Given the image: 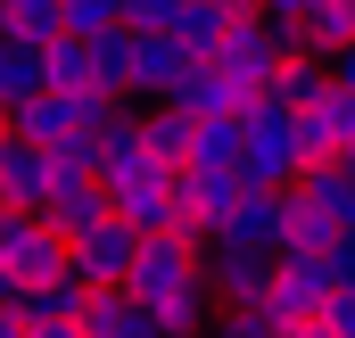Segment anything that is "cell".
Returning <instances> with one entry per match:
<instances>
[{"label": "cell", "instance_id": "6da1fadb", "mask_svg": "<svg viewBox=\"0 0 355 338\" xmlns=\"http://www.w3.org/2000/svg\"><path fill=\"white\" fill-rule=\"evenodd\" d=\"M240 124H248V157H240V181H248V190H272V198H281V190H297V181H306V141H297V116H289V107H281V99H248V116H240Z\"/></svg>", "mask_w": 355, "mask_h": 338}, {"label": "cell", "instance_id": "7a4b0ae2", "mask_svg": "<svg viewBox=\"0 0 355 338\" xmlns=\"http://www.w3.org/2000/svg\"><path fill=\"white\" fill-rule=\"evenodd\" d=\"M0 281L33 305V297H50L58 281H75V248H67L42 215H0Z\"/></svg>", "mask_w": 355, "mask_h": 338}, {"label": "cell", "instance_id": "3957f363", "mask_svg": "<svg viewBox=\"0 0 355 338\" xmlns=\"http://www.w3.org/2000/svg\"><path fill=\"white\" fill-rule=\"evenodd\" d=\"M331 297H339V264H331V256H281V264H272L265 314L281 322V330H306V322H322Z\"/></svg>", "mask_w": 355, "mask_h": 338}, {"label": "cell", "instance_id": "277c9868", "mask_svg": "<svg viewBox=\"0 0 355 338\" xmlns=\"http://www.w3.org/2000/svg\"><path fill=\"white\" fill-rule=\"evenodd\" d=\"M289 58H297V50H281V42L265 33V8H240V25H232V33H223V50H215V66L248 91V99H265V91L281 83V66H289Z\"/></svg>", "mask_w": 355, "mask_h": 338}, {"label": "cell", "instance_id": "5b68a950", "mask_svg": "<svg viewBox=\"0 0 355 338\" xmlns=\"http://www.w3.org/2000/svg\"><path fill=\"white\" fill-rule=\"evenodd\" d=\"M215 248H240V256H289V190L272 198V190H248V206L215 231Z\"/></svg>", "mask_w": 355, "mask_h": 338}, {"label": "cell", "instance_id": "8992f818", "mask_svg": "<svg viewBox=\"0 0 355 338\" xmlns=\"http://www.w3.org/2000/svg\"><path fill=\"white\" fill-rule=\"evenodd\" d=\"M132 264H141V231H124L116 215H107L91 240H75V281H83L91 297H99V289H124Z\"/></svg>", "mask_w": 355, "mask_h": 338}, {"label": "cell", "instance_id": "52a82bcc", "mask_svg": "<svg viewBox=\"0 0 355 338\" xmlns=\"http://www.w3.org/2000/svg\"><path fill=\"white\" fill-rule=\"evenodd\" d=\"M0 198H8V215H50V198H58V166H50V149L8 141V149H0Z\"/></svg>", "mask_w": 355, "mask_h": 338}, {"label": "cell", "instance_id": "ba28073f", "mask_svg": "<svg viewBox=\"0 0 355 338\" xmlns=\"http://www.w3.org/2000/svg\"><path fill=\"white\" fill-rule=\"evenodd\" d=\"M207 289L223 297V314H265V297H272V256L207 248Z\"/></svg>", "mask_w": 355, "mask_h": 338}, {"label": "cell", "instance_id": "9c48e42d", "mask_svg": "<svg viewBox=\"0 0 355 338\" xmlns=\"http://www.w3.org/2000/svg\"><path fill=\"white\" fill-rule=\"evenodd\" d=\"M297 198H306V206L339 231V248L355 240V166H347V157H339V166H314L306 181H297Z\"/></svg>", "mask_w": 355, "mask_h": 338}, {"label": "cell", "instance_id": "30bf717a", "mask_svg": "<svg viewBox=\"0 0 355 338\" xmlns=\"http://www.w3.org/2000/svg\"><path fill=\"white\" fill-rule=\"evenodd\" d=\"M331 83H339V75H331V58H314V50H297V58L281 66V83H272V99H281L289 116H314V107L331 99Z\"/></svg>", "mask_w": 355, "mask_h": 338}, {"label": "cell", "instance_id": "8fae6325", "mask_svg": "<svg viewBox=\"0 0 355 338\" xmlns=\"http://www.w3.org/2000/svg\"><path fill=\"white\" fill-rule=\"evenodd\" d=\"M141 141H149V157L157 166H190V149H198V116H182V107H149L141 116Z\"/></svg>", "mask_w": 355, "mask_h": 338}, {"label": "cell", "instance_id": "7c38bea8", "mask_svg": "<svg viewBox=\"0 0 355 338\" xmlns=\"http://www.w3.org/2000/svg\"><path fill=\"white\" fill-rule=\"evenodd\" d=\"M0 42L58 50V42H67V0H8V33H0Z\"/></svg>", "mask_w": 355, "mask_h": 338}, {"label": "cell", "instance_id": "4fadbf2b", "mask_svg": "<svg viewBox=\"0 0 355 338\" xmlns=\"http://www.w3.org/2000/svg\"><path fill=\"white\" fill-rule=\"evenodd\" d=\"M240 157H248V124H240V116H215V124H198L190 173H240Z\"/></svg>", "mask_w": 355, "mask_h": 338}, {"label": "cell", "instance_id": "5bb4252c", "mask_svg": "<svg viewBox=\"0 0 355 338\" xmlns=\"http://www.w3.org/2000/svg\"><path fill=\"white\" fill-rule=\"evenodd\" d=\"M306 50L314 58H347L355 50V0H306Z\"/></svg>", "mask_w": 355, "mask_h": 338}, {"label": "cell", "instance_id": "9a60e30c", "mask_svg": "<svg viewBox=\"0 0 355 338\" xmlns=\"http://www.w3.org/2000/svg\"><path fill=\"white\" fill-rule=\"evenodd\" d=\"M83 330H91V338H157V322L132 305V289H99L91 314H83Z\"/></svg>", "mask_w": 355, "mask_h": 338}, {"label": "cell", "instance_id": "2e32d148", "mask_svg": "<svg viewBox=\"0 0 355 338\" xmlns=\"http://www.w3.org/2000/svg\"><path fill=\"white\" fill-rule=\"evenodd\" d=\"M50 75H42V50H25V42H0V107L17 116L25 99H42Z\"/></svg>", "mask_w": 355, "mask_h": 338}, {"label": "cell", "instance_id": "e0dca14e", "mask_svg": "<svg viewBox=\"0 0 355 338\" xmlns=\"http://www.w3.org/2000/svg\"><path fill=\"white\" fill-rule=\"evenodd\" d=\"M91 91L99 99H132V33H107V42H91Z\"/></svg>", "mask_w": 355, "mask_h": 338}, {"label": "cell", "instance_id": "ac0fdd59", "mask_svg": "<svg viewBox=\"0 0 355 338\" xmlns=\"http://www.w3.org/2000/svg\"><path fill=\"white\" fill-rule=\"evenodd\" d=\"M107 33H124L116 0H67V42H107Z\"/></svg>", "mask_w": 355, "mask_h": 338}, {"label": "cell", "instance_id": "d6986e66", "mask_svg": "<svg viewBox=\"0 0 355 338\" xmlns=\"http://www.w3.org/2000/svg\"><path fill=\"white\" fill-rule=\"evenodd\" d=\"M25 338H91L75 314H50V305H25Z\"/></svg>", "mask_w": 355, "mask_h": 338}, {"label": "cell", "instance_id": "ffe728a7", "mask_svg": "<svg viewBox=\"0 0 355 338\" xmlns=\"http://www.w3.org/2000/svg\"><path fill=\"white\" fill-rule=\"evenodd\" d=\"M207 338H281V322H272V314H215Z\"/></svg>", "mask_w": 355, "mask_h": 338}, {"label": "cell", "instance_id": "44dd1931", "mask_svg": "<svg viewBox=\"0 0 355 338\" xmlns=\"http://www.w3.org/2000/svg\"><path fill=\"white\" fill-rule=\"evenodd\" d=\"M322 330H331V338H355V289H339V297L322 305Z\"/></svg>", "mask_w": 355, "mask_h": 338}, {"label": "cell", "instance_id": "7402d4cb", "mask_svg": "<svg viewBox=\"0 0 355 338\" xmlns=\"http://www.w3.org/2000/svg\"><path fill=\"white\" fill-rule=\"evenodd\" d=\"M331 264H339V289H355V240H347L339 256H331Z\"/></svg>", "mask_w": 355, "mask_h": 338}, {"label": "cell", "instance_id": "603a6c76", "mask_svg": "<svg viewBox=\"0 0 355 338\" xmlns=\"http://www.w3.org/2000/svg\"><path fill=\"white\" fill-rule=\"evenodd\" d=\"M331 75H339V91H355V50H347V58H331Z\"/></svg>", "mask_w": 355, "mask_h": 338}, {"label": "cell", "instance_id": "cb8c5ba5", "mask_svg": "<svg viewBox=\"0 0 355 338\" xmlns=\"http://www.w3.org/2000/svg\"><path fill=\"white\" fill-rule=\"evenodd\" d=\"M281 338H331V330H322V322H306V330H281Z\"/></svg>", "mask_w": 355, "mask_h": 338}]
</instances>
